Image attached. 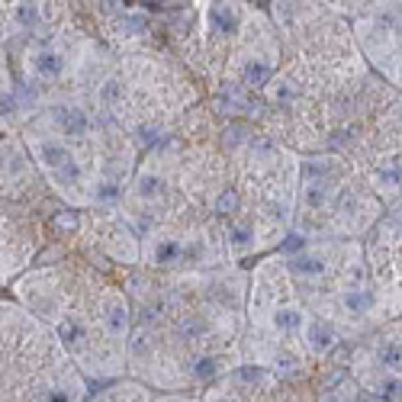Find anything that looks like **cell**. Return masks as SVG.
Segmentation results:
<instances>
[{
	"instance_id": "1",
	"label": "cell",
	"mask_w": 402,
	"mask_h": 402,
	"mask_svg": "<svg viewBox=\"0 0 402 402\" xmlns=\"http://www.w3.org/2000/svg\"><path fill=\"white\" fill-rule=\"evenodd\" d=\"M277 36L268 26L264 17H254L248 13L245 17V26L238 33V52L232 55L235 65V81L242 91H264V87L274 81L277 71Z\"/></svg>"
},
{
	"instance_id": "2",
	"label": "cell",
	"mask_w": 402,
	"mask_h": 402,
	"mask_svg": "<svg viewBox=\"0 0 402 402\" xmlns=\"http://www.w3.org/2000/svg\"><path fill=\"white\" fill-rule=\"evenodd\" d=\"M103 116H97L84 100H59V103H49L39 116V129L42 135H52V139H61L68 145H77V142H87L93 135L103 132ZM109 123V119H107Z\"/></svg>"
},
{
	"instance_id": "3",
	"label": "cell",
	"mask_w": 402,
	"mask_h": 402,
	"mask_svg": "<svg viewBox=\"0 0 402 402\" xmlns=\"http://www.w3.org/2000/svg\"><path fill=\"white\" fill-rule=\"evenodd\" d=\"M354 380L364 377H402V322L383 328L357 344L351 360Z\"/></svg>"
},
{
	"instance_id": "4",
	"label": "cell",
	"mask_w": 402,
	"mask_h": 402,
	"mask_svg": "<svg viewBox=\"0 0 402 402\" xmlns=\"http://www.w3.org/2000/svg\"><path fill=\"white\" fill-rule=\"evenodd\" d=\"M23 65L36 84H59L61 77L71 71V55L52 39H42V42H33L26 49Z\"/></svg>"
},
{
	"instance_id": "5",
	"label": "cell",
	"mask_w": 402,
	"mask_h": 402,
	"mask_svg": "<svg viewBox=\"0 0 402 402\" xmlns=\"http://www.w3.org/2000/svg\"><path fill=\"white\" fill-rule=\"evenodd\" d=\"M245 17H248L245 3H206V10H203V29L216 42H235L245 26Z\"/></svg>"
},
{
	"instance_id": "6",
	"label": "cell",
	"mask_w": 402,
	"mask_h": 402,
	"mask_svg": "<svg viewBox=\"0 0 402 402\" xmlns=\"http://www.w3.org/2000/svg\"><path fill=\"white\" fill-rule=\"evenodd\" d=\"M341 341L344 335L332 322H325L316 312H306V322H302V332H300V351L306 357H328Z\"/></svg>"
},
{
	"instance_id": "7",
	"label": "cell",
	"mask_w": 402,
	"mask_h": 402,
	"mask_svg": "<svg viewBox=\"0 0 402 402\" xmlns=\"http://www.w3.org/2000/svg\"><path fill=\"white\" fill-rule=\"evenodd\" d=\"M100 332L109 341L123 344L132 332V309H129V300L119 290H103L100 296Z\"/></svg>"
},
{
	"instance_id": "8",
	"label": "cell",
	"mask_w": 402,
	"mask_h": 402,
	"mask_svg": "<svg viewBox=\"0 0 402 402\" xmlns=\"http://www.w3.org/2000/svg\"><path fill=\"white\" fill-rule=\"evenodd\" d=\"M81 399H84V383H81V377L65 373V377L55 380V383L45 389L42 402H81Z\"/></svg>"
},
{
	"instance_id": "9",
	"label": "cell",
	"mask_w": 402,
	"mask_h": 402,
	"mask_svg": "<svg viewBox=\"0 0 402 402\" xmlns=\"http://www.w3.org/2000/svg\"><path fill=\"white\" fill-rule=\"evenodd\" d=\"M42 17H45L42 3H13V10H10V20H13V26H17V29H26V33L39 29Z\"/></svg>"
},
{
	"instance_id": "10",
	"label": "cell",
	"mask_w": 402,
	"mask_h": 402,
	"mask_svg": "<svg viewBox=\"0 0 402 402\" xmlns=\"http://www.w3.org/2000/svg\"><path fill=\"white\" fill-rule=\"evenodd\" d=\"M55 226H61V229H77V212H71V216H59V219H55Z\"/></svg>"
},
{
	"instance_id": "11",
	"label": "cell",
	"mask_w": 402,
	"mask_h": 402,
	"mask_svg": "<svg viewBox=\"0 0 402 402\" xmlns=\"http://www.w3.org/2000/svg\"><path fill=\"white\" fill-rule=\"evenodd\" d=\"M7 87V75H3V65H0V91Z\"/></svg>"
}]
</instances>
